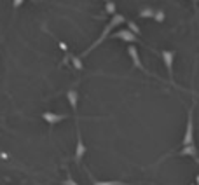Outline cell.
Listing matches in <instances>:
<instances>
[{"label":"cell","instance_id":"cell-1","mask_svg":"<svg viewBox=\"0 0 199 185\" xmlns=\"http://www.w3.org/2000/svg\"><path fill=\"white\" fill-rule=\"evenodd\" d=\"M187 145H194V108L190 107L187 114V124H185V131H183L182 138V147Z\"/></svg>","mask_w":199,"mask_h":185},{"label":"cell","instance_id":"cell-2","mask_svg":"<svg viewBox=\"0 0 199 185\" xmlns=\"http://www.w3.org/2000/svg\"><path fill=\"white\" fill-rule=\"evenodd\" d=\"M161 58H162V63H164V66H166L168 77H169V82H171V84H175V79H173V61H175V51L162 49V51H161Z\"/></svg>","mask_w":199,"mask_h":185},{"label":"cell","instance_id":"cell-3","mask_svg":"<svg viewBox=\"0 0 199 185\" xmlns=\"http://www.w3.org/2000/svg\"><path fill=\"white\" fill-rule=\"evenodd\" d=\"M86 143H84V140H82V133H81V128L77 126V143H75V163H81L82 157L86 155Z\"/></svg>","mask_w":199,"mask_h":185},{"label":"cell","instance_id":"cell-4","mask_svg":"<svg viewBox=\"0 0 199 185\" xmlns=\"http://www.w3.org/2000/svg\"><path fill=\"white\" fill-rule=\"evenodd\" d=\"M110 37H112V38H119V40H122V42H128V45H129V44H135L136 40H138V37H136V35H133L128 28H122V30L113 32Z\"/></svg>","mask_w":199,"mask_h":185},{"label":"cell","instance_id":"cell-5","mask_svg":"<svg viewBox=\"0 0 199 185\" xmlns=\"http://www.w3.org/2000/svg\"><path fill=\"white\" fill-rule=\"evenodd\" d=\"M128 56L131 58V61H133V66H135V68H138V70H143L141 58H140V51L136 49L133 44H129V45H128Z\"/></svg>","mask_w":199,"mask_h":185},{"label":"cell","instance_id":"cell-6","mask_svg":"<svg viewBox=\"0 0 199 185\" xmlns=\"http://www.w3.org/2000/svg\"><path fill=\"white\" fill-rule=\"evenodd\" d=\"M40 117H42V120H46L49 126H54V124H58V122L66 119L65 114H56V112H42Z\"/></svg>","mask_w":199,"mask_h":185},{"label":"cell","instance_id":"cell-7","mask_svg":"<svg viewBox=\"0 0 199 185\" xmlns=\"http://www.w3.org/2000/svg\"><path fill=\"white\" fill-rule=\"evenodd\" d=\"M66 101H68V105L72 107V110L75 112V110L79 108V92H77L75 89H68V91H66Z\"/></svg>","mask_w":199,"mask_h":185},{"label":"cell","instance_id":"cell-8","mask_svg":"<svg viewBox=\"0 0 199 185\" xmlns=\"http://www.w3.org/2000/svg\"><path fill=\"white\" fill-rule=\"evenodd\" d=\"M138 16L141 18V19H154V16H156V9L150 6H145L141 7L140 11H138Z\"/></svg>","mask_w":199,"mask_h":185},{"label":"cell","instance_id":"cell-9","mask_svg":"<svg viewBox=\"0 0 199 185\" xmlns=\"http://www.w3.org/2000/svg\"><path fill=\"white\" fill-rule=\"evenodd\" d=\"M180 155H192V157H196L197 155V147H196V143L194 145H187V147H182V150H180Z\"/></svg>","mask_w":199,"mask_h":185},{"label":"cell","instance_id":"cell-10","mask_svg":"<svg viewBox=\"0 0 199 185\" xmlns=\"http://www.w3.org/2000/svg\"><path fill=\"white\" fill-rule=\"evenodd\" d=\"M115 9H117V4H115V2H112V0H107V2H105V12H107V14L115 16V14H117Z\"/></svg>","mask_w":199,"mask_h":185},{"label":"cell","instance_id":"cell-11","mask_svg":"<svg viewBox=\"0 0 199 185\" xmlns=\"http://www.w3.org/2000/svg\"><path fill=\"white\" fill-rule=\"evenodd\" d=\"M128 30L131 33H133V35H136V37H138V35H140V28H138V25H136L135 21H133V19H128Z\"/></svg>","mask_w":199,"mask_h":185},{"label":"cell","instance_id":"cell-12","mask_svg":"<svg viewBox=\"0 0 199 185\" xmlns=\"http://www.w3.org/2000/svg\"><path fill=\"white\" fill-rule=\"evenodd\" d=\"M154 19H156V23H164V19H166V12H164V9H156V16H154Z\"/></svg>","mask_w":199,"mask_h":185},{"label":"cell","instance_id":"cell-13","mask_svg":"<svg viewBox=\"0 0 199 185\" xmlns=\"http://www.w3.org/2000/svg\"><path fill=\"white\" fill-rule=\"evenodd\" d=\"M72 65L75 66L77 70H82V68H84V65H82V58H81V56H72Z\"/></svg>","mask_w":199,"mask_h":185},{"label":"cell","instance_id":"cell-14","mask_svg":"<svg viewBox=\"0 0 199 185\" xmlns=\"http://www.w3.org/2000/svg\"><path fill=\"white\" fill-rule=\"evenodd\" d=\"M21 6H23L21 0H16V2H12V7H14V9H16V7H21Z\"/></svg>","mask_w":199,"mask_h":185},{"label":"cell","instance_id":"cell-15","mask_svg":"<svg viewBox=\"0 0 199 185\" xmlns=\"http://www.w3.org/2000/svg\"><path fill=\"white\" fill-rule=\"evenodd\" d=\"M65 185H77V183L72 178H68V180H65Z\"/></svg>","mask_w":199,"mask_h":185}]
</instances>
